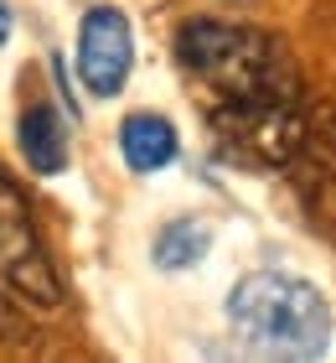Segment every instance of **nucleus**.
Segmentation results:
<instances>
[{"label":"nucleus","instance_id":"nucleus-1","mask_svg":"<svg viewBox=\"0 0 336 363\" xmlns=\"http://www.w3.org/2000/svg\"><path fill=\"white\" fill-rule=\"evenodd\" d=\"M176 62L197 84L202 109H264V104H306L300 68L274 31L233 26V21H187L176 31Z\"/></svg>","mask_w":336,"mask_h":363},{"label":"nucleus","instance_id":"nucleus-4","mask_svg":"<svg viewBox=\"0 0 336 363\" xmlns=\"http://www.w3.org/2000/svg\"><path fill=\"white\" fill-rule=\"evenodd\" d=\"M284 172H290L311 223L336 234V104H306V125H300Z\"/></svg>","mask_w":336,"mask_h":363},{"label":"nucleus","instance_id":"nucleus-10","mask_svg":"<svg viewBox=\"0 0 336 363\" xmlns=\"http://www.w3.org/2000/svg\"><path fill=\"white\" fill-rule=\"evenodd\" d=\"M6 42H11V6L0 0V47H6Z\"/></svg>","mask_w":336,"mask_h":363},{"label":"nucleus","instance_id":"nucleus-7","mask_svg":"<svg viewBox=\"0 0 336 363\" xmlns=\"http://www.w3.org/2000/svg\"><path fill=\"white\" fill-rule=\"evenodd\" d=\"M120 156H124V167L134 177H156L166 172L171 161L181 156V140H176V125L166 120V114H124V125H120Z\"/></svg>","mask_w":336,"mask_h":363},{"label":"nucleus","instance_id":"nucleus-3","mask_svg":"<svg viewBox=\"0 0 336 363\" xmlns=\"http://www.w3.org/2000/svg\"><path fill=\"white\" fill-rule=\"evenodd\" d=\"M0 286L26 306L42 311L62 306V275L37 234V218H31L21 187L6 172H0Z\"/></svg>","mask_w":336,"mask_h":363},{"label":"nucleus","instance_id":"nucleus-6","mask_svg":"<svg viewBox=\"0 0 336 363\" xmlns=\"http://www.w3.org/2000/svg\"><path fill=\"white\" fill-rule=\"evenodd\" d=\"M16 145H21L26 167L37 177H62L67 161H73V145H67V120L57 114V104H26L21 120H16Z\"/></svg>","mask_w":336,"mask_h":363},{"label":"nucleus","instance_id":"nucleus-2","mask_svg":"<svg viewBox=\"0 0 336 363\" xmlns=\"http://www.w3.org/2000/svg\"><path fill=\"white\" fill-rule=\"evenodd\" d=\"M228 327L254 358L311 363L331 342V301L300 275L254 270L228 296Z\"/></svg>","mask_w":336,"mask_h":363},{"label":"nucleus","instance_id":"nucleus-5","mask_svg":"<svg viewBox=\"0 0 336 363\" xmlns=\"http://www.w3.org/2000/svg\"><path fill=\"white\" fill-rule=\"evenodd\" d=\"M134 68V31L124 11L93 6L78 26V78L93 99H114Z\"/></svg>","mask_w":336,"mask_h":363},{"label":"nucleus","instance_id":"nucleus-9","mask_svg":"<svg viewBox=\"0 0 336 363\" xmlns=\"http://www.w3.org/2000/svg\"><path fill=\"white\" fill-rule=\"evenodd\" d=\"M26 333V322H21V311H16L11 301H6V296H0V342H16V337H21Z\"/></svg>","mask_w":336,"mask_h":363},{"label":"nucleus","instance_id":"nucleus-8","mask_svg":"<svg viewBox=\"0 0 336 363\" xmlns=\"http://www.w3.org/2000/svg\"><path fill=\"white\" fill-rule=\"evenodd\" d=\"M207 250H212V223H202V218H171L156 234V250H150V255H156L161 270H187Z\"/></svg>","mask_w":336,"mask_h":363}]
</instances>
